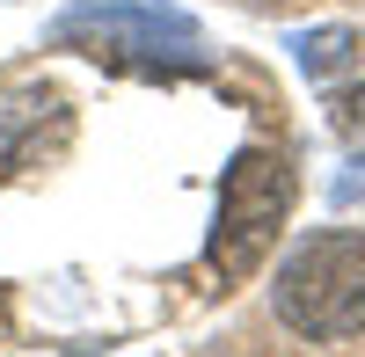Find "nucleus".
<instances>
[{
    "mask_svg": "<svg viewBox=\"0 0 365 357\" xmlns=\"http://www.w3.org/2000/svg\"><path fill=\"white\" fill-rule=\"evenodd\" d=\"M270 307L292 336L307 343H351L365 336V233L358 226H329L307 233L270 284Z\"/></svg>",
    "mask_w": 365,
    "mask_h": 357,
    "instance_id": "nucleus-1",
    "label": "nucleus"
},
{
    "mask_svg": "<svg viewBox=\"0 0 365 357\" xmlns=\"http://www.w3.org/2000/svg\"><path fill=\"white\" fill-rule=\"evenodd\" d=\"M292 190H299V175L285 154H270V146H241L234 168L220 175V219H212V270H256L263 248L278 241V226L292 212Z\"/></svg>",
    "mask_w": 365,
    "mask_h": 357,
    "instance_id": "nucleus-2",
    "label": "nucleus"
},
{
    "mask_svg": "<svg viewBox=\"0 0 365 357\" xmlns=\"http://www.w3.org/2000/svg\"><path fill=\"white\" fill-rule=\"evenodd\" d=\"M51 44L117 58V66H161V58L197 51V15L161 8V0H81V8H66L51 22Z\"/></svg>",
    "mask_w": 365,
    "mask_h": 357,
    "instance_id": "nucleus-3",
    "label": "nucleus"
},
{
    "mask_svg": "<svg viewBox=\"0 0 365 357\" xmlns=\"http://www.w3.org/2000/svg\"><path fill=\"white\" fill-rule=\"evenodd\" d=\"M292 51H299V73L307 80H336V73L358 66V37L351 29H307V37H292Z\"/></svg>",
    "mask_w": 365,
    "mask_h": 357,
    "instance_id": "nucleus-4",
    "label": "nucleus"
},
{
    "mask_svg": "<svg viewBox=\"0 0 365 357\" xmlns=\"http://www.w3.org/2000/svg\"><path fill=\"white\" fill-rule=\"evenodd\" d=\"M336 132H344L358 154H365V87H351V95L336 102Z\"/></svg>",
    "mask_w": 365,
    "mask_h": 357,
    "instance_id": "nucleus-5",
    "label": "nucleus"
}]
</instances>
